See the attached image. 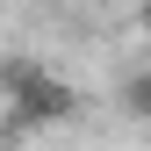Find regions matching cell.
I'll return each mask as SVG.
<instances>
[{
  "label": "cell",
  "instance_id": "6da1fadb",
  "mask_svg": "<svg viewBox=\"0 0 151 151\" xmlns=\"http://www.w3.org/2000/svg\"><path fill=\"white\" fill-rule=\"evenodd\" d=\"M0 86H7V101H14L7 137H22V129H43V122H65L72 108H79V93H72L58 72H43L36 58H7V65H0Z\"/></svg>",
  "mask_w": 151,
  "mask_h": 151
},
{
  "label": "cell",
  "instance_id": "7a4b0ae2",
  "mask_svg": "<svg viewBox=\"0 0 151 151\" xmlns=\"http://www.w3.org/2000/svg\"><path fill=\"white\" fill-rule=\"evenodd\" d=\"M122 108L151 122V72H137V79H122Z\"/></svg>",
  "mask_w": 151,
  "mask_h": 151
},
{
  "label": "cell",
  "instance_id": "3957f363",
  "mask_svg": "<svg viewBox=\"0 0 151 151\" xmlns=\"http://www.w3.org/2000/svg\"><path fill=\"white\" fill-rule=\"evenodd\" d=\"M137 22H144V36H151V0H144V14H137Z\"/></svg>",
  "mask_w": 151,
  "mask_h": 151
}]
</instances>
